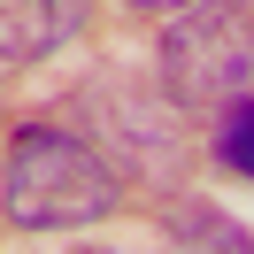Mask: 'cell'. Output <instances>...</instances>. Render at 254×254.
<instances>
[{"label": "cell", "mask_w": 254, "mask_h": 254, "mask_svg": "<svg viewBox=\"0 0 254 254\" xmlns=\"http://www.w3.org/2000/svg\"><path fill=\"white\" fill-rule=\"evenodd\" d=\"M0 208L16 231H85L116 208V177L85 139L54 124H23L0 162Z\"/></svg>", "instance_id": "1"}, {"label": "cell", "mask_w": 254, "mask_h": 254, "mask_svg": "<svg viewBox=\"0 0 254 254\" xmlns=\"http://www.w3.org/2000/svg\"><path fill=\"white\" fill-rule=\"evenodd\" d=\"M162 77H170V100H185V108H231L254 85V23L239 8L192 0L162 31Z\"/></svg>", "instance_id": "2"}, {"label": "cell", "mask_w": 254, "mask_h": 254, "mask_svg": "<svg viewBox=\"0 0 254 254\" xmlns=\"http://www.w3.org/2000/svg\"><path fill=\"white\" fill-rule=\"evenodd\" d=\"M85 0H0V62L23 69V62H47L69 31H77Z\"/></svg>", "instance_id": "3"}, {"label": "cell", "mask_w": 254, "mask_h": 254, "mask_svg": "<svg viewBox=\"0 0 254 254\" xmlns=\"http://www.w3.org/2000/svg\"><path fill=\"white\" fill-rule=\"evenodd\" d=\"M177 239H200V247H231V254H247L254 239L239 231L223 208H208V200H192V208H177Z\"/></svg>", "instance_id": "4"}, {"label": "cell", "mask_w": 254, "mask_h": 254, "mask_svg": "<svg viewBox=\"0 0 254 254\" xmlns=\"http://www.w3.org/2000/svg\"><path fill=\"white\" fill-rule=\"evenodd\" d=\"M216 146H223V162H231V170H247L254 177V100L239 93L231 108H223V131H216Z\"/></svg>", "instance_id": "5"}, {"label": "cell", "mask_w": 254, "mask_h": 254, "mask_svg": "<svg viewBox=\"0 0 254 254\" xmlns=\"http://www.w3.org/2000/svg\"><path fill=\"white\" fill-rule=\"evenodd\" d=\"M131 8H192V0H131Z\"/></svg>", "instance_id": "6"}]
</instances>
